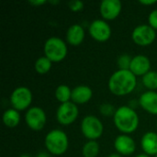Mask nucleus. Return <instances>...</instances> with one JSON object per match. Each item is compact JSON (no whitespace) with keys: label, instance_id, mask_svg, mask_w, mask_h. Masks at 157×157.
I'll return each mask as SVG.
<instances>
[{"label":"nucleus","instance_id":"nucleus-26","mask_svg":"<svg viewBox=\"0 0 157 157\" xmlns=\"http://www.w3.org/2000/svg\"><path fill=\"white\" fill-rule=\"evenodd\" d=\"M69 8L74 12H78L84 8V3L79 0H74L69 2Z\"/></svg>","mask_w":157,"mask_h":157},{"label":"nucleus","instance_id":"nucleus-19","mask_svg":"<svg viewBox=\"0 0 157 157\" xmlns=\"http://www.w3.org/2000/svg\"><path fill=\"white\" fill-rule=\"evenodd\" d=\"M71 97H72V89L68 86L60 85L57 86L55 90V98L59 102H61V104L71 101Z\"/></svg>","mask_w":157,"mask_h":157},{"label":"nucleus","instance_id":"nucleus-23","mask_svg":"<svg viewBox=\"0 0 157 157\" xmlns=\"http://www.w3.org/2000/svg\"><path fill=\"white\" fill-rule=\"evenodd\" d=\"M132 60V57H131L129 54L121 55L117 60V64H118L119 70H130Z\"/></svg>","mask_w":157,"mask_h":157},{"label":"nucleus","instance_id":"nucleus-10","mask_svg":"<svg viewBox=\"0 0 157 157\" xmlns=\"http://www.w3.org/2000/svg\"><path fill=\"white\" fill-rule=\"evenodd\" d=\"M88 31L90 36L99 42L107 41L111 36V28L104 19L93 20L89 25Z\"/></svg>","mask_w":157,"mask_h":157},{"label":"nucleus","instance_id":"nucleus-2","mask_svg":"<svg viewBox=\"0 0 157 157\" xmlns=\"http://www.w3.org/2000/svg\"><path fill=\"white\" fill-rule=\"evenodd\" d=\"M113 122L115 127L122 134H131L138 129L140 119L133 108L121 106L116 109L113 116Z\"/></svg>","mask_w":157,"mask_h":157},{"label":"nucleus","instance_id":"nucleus-12","mask_svg":"<svg viewBox=\"0 0 157 157\" xmlns=\"http://www.w3.org/2000/svg\"><path fill=\"white\" fill-rule=\"evenodd\" d=\"M114 148L121 155L129 156L135 152L136 144L128 134H121L118 135L114 141Z\"/></svg>","mask_w":157,"mask_h":157},{"label":"nucleus","instance_id":"nucleus-24","mask_svg":"<svg viewBox=\"0 0 157 157\" xmlns=\"http://www.w3.org/2000/svg\"><path fill=\"white\" fill-rule=\"evenodd\" d=\"M116 109L114 108L113 105H111L110 103H103L100 105L99 107V112L101 115L105 116V117H110V116H114Z\"/></svg>","mask_w":157,"mask_h":157},{"label":"nucleus","instance_id":"nucleus-7","mask_svg":"<svg viewBox=\"0 0 157 157\" xmlns=\"http://www.w3.org/2000/svg\"><path fill=\"white\" fill-rule=\"evenodd\" d=\"M156 38V31L147 24H142L134 28L132 32L133 42L139 46L145 47L151 45Z\"/></svg>","mask_w":157,"mask_h":157},{"label":"nucleus","instance_id":"nucleus-14","mask_svg":"<svg viewBox=\"0 0 157 157\" xmlns=\"http://www.w3.org/2000/svg\"><path fill=\"white\" fill-rule=\"evenodd\" d=\"M139 105L146 112L157 115V92L147 90L144 92L138 100Z\"/></svg>","mask_w":157,"mask_h":157},{"label":"nucleus","instance_id":"nucleus-21","mask_svg":"<svg viewBox=\"0 0 157 157\" xmlns=\"http://www.w3.org/2000/svg\"><path fill=\"white\" fill-rule=\"evenodd\" d=\"M52 63L46 56H40L35 62L34 68L38 74L45 75L52 69Z\"/></svg>","mask_w":157,"mask_h":157},{"label":"nucleus","instance_id":"nucleus-28","mask_svg":"<svg viewBox=\"0 0 157 157\" xmlns=\"http://www.w3.org/2000/svg\"><path fill=\"white\" fill-rule=\"evenodd\" d=\"M139 3L142 5H144V6H151V5L157 3V1L156 0H140Z\"/></svg>","mask_w":157,"mask_h":157},{"label":"nucleus","instance_id":"nucleus-3","mask_svg":"<svg viewBox=\"0 0 157 157\" xmlns=\"http://www.w3.org/2000/svg\"><path fill=\"white\" fill-rule=\"evenodd\" d=\"M44 145L51 155H63L66 153L69 146L68 136L62 130H52L45 136Z\"/></svg>","mask_w":157,"mask_h":157},{"label":"nucleus","instance_id":"nucleus-30","mask_svg":"<svg viewBox=\"0 0 157 157\" xmlns=\"http://www.w3.org/2000/svg\"><path fill=\"white\" fill-rule=\"evenodd\" d=\"M108 157H121V155L120 154H118V153H113V154L109 155Z\"/></svg>","mask_w":157,"mask_h":157},{"label":"nucleus","instance_id":"nucleus-18","mask_svg":"<svg viewBox=\"0 0 157 157\" xmlns=\"http://www.w3.org/2000/svg\"><path fill=\"white\" fill-rule=\"evenodd\" d=\"M3 123L8 128H15L20 122V114L19 111L16 110L15 109H6L2 116Z\"/></svg>","mask_w":157,"mask_h":157},{"label":"nucleus","instance_id":"nucleus-32","mask_svg":"<svg viewBox=\"0 0 157 157\" xmlns=\"http://www.w3.org/2000/svg\"><path fill=\"white\" fill-rule=\"evenodd\" d=\"M19 157H30L29 155H20Z\"/></svg>","mask_w":157,"mask_h":157},{"label":"nucleus","instance_id":"nucleus-27","mask_svg":"<svg viewBox=\"0 0 157 157\" xmlns=\"http://www.w3.org/2000/svg\"><path fill=\"white\" fill-rule=\"evenodd\" d=\"M30 5H33V6H41V5H44L46 3L45 0H31L29 2Z\"/></svg>","mask_w":157,"mask_h":157},{"label":"nucleus","instance_id":"nucleus-5","mask_svg":"<svg viewBox=\"0 0 157 157\" xmlns=\"http://www.w3.org/2000/svg\"><path fill=\"white\" fill-rule=\"evenodd\" d=\"M81 132L88 141H96L100 138L104 132L102 121L94 115L86 116L81 121Z\"/></svg>","mask_w":157,"mask_h":157},{"label":"nucleus","instance_id":"nucleus-17","mask_svg":"<svg viewBox=\"0 0 157 157\" xmlns=\"http://www.w3.org/2000/svg\"><path fill=\"white\" fill-rule=\"evenodd\" d=\"M85 36V29L79 24L70 26L66 31V40L72 46H79L83 42Z\"/></svg>","mask_w":157,"mask_h":157},{"label":"nucleus","instance_id":"nucleus-31","mask_svg":"<svg viewBox=\"0 0 157 157\" xmlns=\"http://www.w3.org/2000/svg\"><path fill=\"white\" fill-rule=\"evenodd\" d=\"M135 157H151V156L144 153V154H140V155H136V156H135Z\"/></svg>","mask_w":157,"mask_h":157},{"label":"nucleus","instance_id":"nucleus-13","mask_svg":"<svg viewBox=\"0 0 157 157\" xmlns=\"http://www.w3.org/2000/svg\"><path fill=\"white\" fill-rule=\"evenodd\" d=\"M130 71L135 76H144L151 71V62L149 58L143 54L132 57Z\"/></svg>","mask_w":157,"mask_h":157},{"label":"nucleus","instance_id":"nucleus-20","mask_svg":"<svg viewBox=\"0 0 157 157\" xmlns=\"http://www.w3.org/2000/svg\"><path fill=\"white\" fill-rule=\"evenodd\" d=\"M98 154L99 144L97 141H87L82 148V155L84 157H97Z\"/></svg>","mask_w":157,"mask_h":157},{"label":"nucleus","instance_id":"nucleus-16","mask_svg":"<svg viewBox=\"0 0 157 157\" xmlns=\"http://www.w3.org/2000/svg\"><path fill=\"white\" fill-rule=\"evenodd\" d=\"M141 147L144 154L155 156L157 155V133L154 132H145L141 139Z\"/></svg>","mask_w":157,"mask_h":157},{"label":"nucleus","instance_id":"nucleus-15","mask_svg":"<svg viewBox=\"0 0 157 157\" xmlns=\"http://www.w3.org/2000/svg\"><path fill=\"white\" fill-rule=\"evenodd\" d=\"M93 97V91L91 87L85 85H80L72 89L71 101L76 105H84L87 103Z\"/></svg>","mask_w":157,"mask_h":157},{"label":"nucleus","instance_id":"nucleus-22","mask_svg":"<svg viewBox=\"0 0 157 157\" xmlns=\"http://www.w3.org/2000/svg\"><path fill=\"white\" fill-rule=\"evenodd\" d=\"M142 82L144 86L150 91L157 90V72L150 71L146 75H144L142 78Z\"/></svg>","mask_w":157,"mask_h":157},{"label":"nucleus","instance_id":"nucleus-25","mask_svg":"<svg viewBox=\"0 0 157 157\" xmlns=\"http://www.w3.org/2000/svg\"><path fill=\"white\" fill-rule=\"evenodd\" d=\"M149 26H151L155 30H157V9L153 10L148 16Z\"/></svg>","mask_w":157,"mask_h":157},{"label":"nucleus","instance_id":"nucleus-11","mask_svg":"<svg viewBox=\"0 0 157 157\" xmlns=\"http://www.w3.org/2000/svg\"><path fill=\"white\" fill-rule=\"evenodd\" d=\"M122 4L120 0H103L99 6V12L104 20H113L121 12Z\"/></svg>","mask_w":157,"mask_h":157},{"label":"nucleus","instance_id":"nucleus-8","mask_svg":"<svg viewBox=\"0 0 157 157\" xmlns=\"http://www.w3.org/2000/svg\"><path fill=\"white\" fill-rule=\"evenodd\" d=\"M79 114L77 105L72 101L61 104L56 110V120L63 126H68L74 123Z\"/></svg>","mask_w":157,"mask_h":157},{"label":"nucleus","instance_id":"nucleus-6","mask_svg":"<svg viewBox=\"0 0 157 157\" xmlns=\"http://www.w3.org/2000/svg\"><path fill=\"white\" fill-rule=\"evenodd\" d=\"M32 102V93L27 86L15 88L10 95V103L13 109L17 111L28 110Z\"/></svg>","mask_w":157,"mask_h":157},{"label":"nucleus","instance_id":"nucleus-1","mask_svg":"<svg viewBox=\"0 0 157 157\" xmlns=\"http://www.w3.org/2000/svg\"><path fill=\"white\" fill-rule=\"evenodd\" d=\"M137 76L130 70H117L109 77L108 86L109 91L119 97L131 94L137 86Z\"/></svg>","mask_w":157,"mask_h":157},{"label":"nucleus","instance_id":"nucleus-4","mask_svg":"<svg viewBox=\"0 0 157 157\" xmlns=\"http://www.w3.org/2000/svg\"><path fill=\"white\" fill-rule=\"evenodd\" d=\"M44 56L52 63H59L65 59L68 48L63 40L58 37H51L47 39L43 47Z\"/></svg>","mask_w":157,"mask_h":157},{"label":"nucleus","instance_id":"nucleus-33","mask_svg":"<svg viewBox=\"0 0 157 157\" xmlns=\"http://www.w3.org/2000/svg\"><path fill=\"white\" fill-rule=\"evenodd\" d=\"M155 157H157V155H155Z\"/></svg>","mask_w":157,"mask_h":157},{"label":"nucleus","instance_id":"nucleus-9","mask_svg":"<svg viewBox=\"0 0 157 157\" xmlns=\"http://www.w3.org/2000/svg\"><path fill=\"white\" fill-rule=\"evenodd\" d=\"M47 121L46 113L40 107L29 108L25 114V122L32 131H41Z\"/></svg>","mask_w":157,"mask_h":157},{"label":"nucleus","instance_id":"nucleus-29","mask_svg":"<svg viewBox=\"0 0 157 157\" xmlns=\"http://www.w3.org/2000/svg\"><path fill=\"white\" fill-rule=\"evenodd\" d=\"M36 157H50L49 156V155L47 154V153H40L39 155H37V156Z\"/></svg>","mask_w":157,"mask_h":157}]
</instances>
